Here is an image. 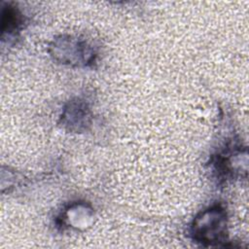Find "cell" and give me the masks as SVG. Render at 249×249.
Listing matches in <instances>:
<instances>
[{
  "mask_svg": "<svg viewBox=\"0 0 249 249\" xmlns=\"http://www.w3.org/2000/svg\"><path fill=\"white\" fill-rule=\"evenodd\" d=\"M196 234L200 236V239L207 242H213L220 238L224 228V217L222 212L217 208L209 209L201 214L200 218L196 220L195 224Z\"/></svg>",
  "mask_w": 249,
  "mask_h": 249,
  "instance_id": "1",
  "label": "cell"
}]
</instances>
